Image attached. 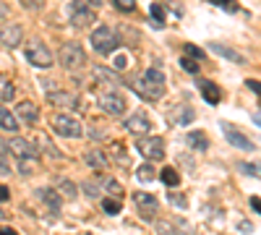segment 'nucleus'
I'll list each match as a JSON object with an SVG mask.
<instances>
[{
  "mask_svg": "<svg viewBox=\"0 0 261 235\" xmlns=\"http://www.w3.org/2000/svg\"><path fill=\"white\" fill-rule=\"evenodd\" d=\"M130 89H134L141 99H146V102H157V99H162V94L167 89V81H165V76L157 68H149L139 79L130 81Z\"/></svg>",
  "mask_w": 261,
  "mask_h": 235,
  "instance_id": "f257e3e1",
  "label": "nucleus"
},
{
  "mask_svg": "<svg viewBox=\"0 0 261 235\" xmlns=\"http://www.w3.org/2000/svg\"><path fill=\"white\" fill-rule=\"evenodd\" d=\"M24 55H27V60L32 63V66H37V68H50L53 60H55L53 53H50V47H47L42 39H37V37H32V39L27 42Z\"/></svg>",
  "mask_w": 261,
  "mask_h": 235,
  "instance_id": "f03ea898",
  "label": "nucleus"
},
{
  "mask_svg": "<svg viewBox=\"0 0 261 235\" xmlns=\"http://www.w3.org/2000/svg\"><path fill=\"white\" fill-rule=\"evenodd\" d=\"M58 60H60L63 68L79 71L84 63H86V53H84V47L79 45V42H63L60 50H58Z\"/></svg>",
  "mask_w": 261,
  "mask_h": 235,
  "instance_id": "7ed1b4c3",
  "label": "nucleus"
},
{
  "mask_svg": "<svg viewBox=\"0 0 261 235\" xmlns=\"http://www.w3.org/2000/svg\"><path fill=\"white\" fill-rule=\"evenodd\" d=\"M92 47L99 53V55H110L120 47V37L110 29V27H97L92 32Z\"/></svg>",
  "mask_w": 261,
  "mask_h": 235,
  "instance_id": "20e7f679",
  "label": "nucleus"
},
{
  "mask_svg": "<svg viewBox=\"0 0 261 235\" xmlns=\"http://www.w3.org/2000/svg\"><path fill=\"white\" fill-rule=\"evenodd\" d=\"M53 131L58 134V136H63V139H79L81 134H84V128H81V123L76 120V118H71V115H55L53 120Z\"/></svg>",
  "mask_w": 261,
  "mask_h": 235,
  "instance_id": "39448f33",
  "label": "nucleus"
},
{
  "mask_svg": "<svg viewBox=\"0 0 261 235\" xmlns=\"http://www.w3.org/2000/svg\"><path fill=\"white\" fill-rule=\"evenodd\" d=\"M68 18H71V24L76 29H84V27H92L94 21H97V13L89 8V6H84L81 0H73L71 8H68Z\"/></svg>",
  "mask_w": 261,
  "mask_h": 235,
  "instance_id": "423d86ee",
  "label": "nucleus"
},
{
  "mask_svg": "<svg viewBox=\"0 0 261 235\" xmlns=\"http://www.w3.org/2000/svg\"><path fill=\"white\" fill-rule=\"evenodd\" d=\"M139 152L151 160V162H157V160H165V141L160 136H146V139H139Z\"/></svg>",
  "mask_w": 261,
  "mask_h": 235,
  "instance_id": "0eeeda50",
  "label": "nucleus"
},
{
  "mask_svg": "<svg viewBox=\"0 0 261 235\" xmlns=\"http://www.w3.org/2000/svg\"><path fill=\"white\" fill-rule=\"evenodd\" d=\"M8 152H13L18 160H24V157L37 160L39 157V149H37V144L32 139H11L8 141Z\"/></svg>",
  "mask_w": 261,
  "mask_h": 235,
  "instance_id": "6e6552de",
  "label": "nucleus"
},
{
  "mask_svg": "<svg viewBox=\"0 0 261 235\" xmlns=\"http://www.w3.org/2000/svg\"><path fill=\"white\" fill-rule=\"evenodd\" d=\"M47 102L58 110H79L81 108V99L71 92H50L47 94Z\"/></svg>",
  "mask_w": 261,
  "mask_h": 235,
  "instance_id": "1a4fd4ad",
  "label": "nucleus"
},
{
  "mask_svg": "<svg viewBox=\"0 0 261 235\" xmlns=\"http://www.w3.org/2000/svg\"><path fill=\"white\" fill-rule=\"evenodd\" d=\"M123 125H125V131L134 134V136H146L151 131V120H149L146 113H134L130 118H125Z\"/></svg>",
  "mask_w": 261,
  "mask_h": 235,
  "instance_id": "9d476101",
  "label": "nucleus"
},
{
  "mask_svg": "<svg viewBox=\"0 0 261 235\" xmlns=\"http://www.w3.org/2000/svg\"><path fill=\"white\" fill-rule=\"evenodd\" d=\"M134 204L139 206L141 217H154V215H157V209H160L157 196L146 194V191H136V194H134Z\"/></svg>",
  "mask_w": 261,
  "mask_h": 235,
  "instance_id": "9b49d317",
  "label": "nucleus"
},
{
  "mask_svg": "<svg viewBox=\"0 0 261 235\" xmlns=\"http://www.w3.org/2000/svg\"><path fill=\"white\" fill-rule=\"evenodd\" d=\"M99 108L110 115H123L125 113V97H120L115 92H107V94L99 97Z\"/></svg>",
  "mask_w": 261,
  "mask_h": 235,
  "instance_id": "f8f14e48",
  "label": "nucleus"
},
{
  "mask_svg": "<svg viewBox=\"0 0 261 235\" xmlns=\"http://www.w3.org/2000/svg\"><path fill=\"white\" fill-rule=\"evenodd\" d=\"M21 39H24V27H21V24H8V27L0 29V45L18 47Z\"/></svg>",
  "mask_w": 261,
  "mask_h": 235,
  "instance_id": "ddd939ff",
  "label": "nucleus"
},
{
  "mask_svg": "<svg viewBox=\"0 0 261 235\" xmlns=\"http://www.w3.org/2000/svg\"><path fill=\"white\" fill-rule=\"evenodd\" d=\"M222 131H225V136H227V141H230L232 146L243 149V152H253V141H251V139H246L241 131H238V128H232V125L222 123Z\"/></svg>",
  "mask_w": 261,
  "mask_h": 235,
  "instance_id": "4468645a",
  "label": "nucleus"
},
{
  "mask_svg": "<svg viewBox=\"0 0 261 235\" xmlns=\"http://www.w3.org/2000/svg\"><path fill=\"white\" fill-rule=\"evenodd\" d=\"M16 115H18V120H24V123L34 125V123L39 120V108H37L34 102H18Z\"/></svg>",
  "mask_w": 261,
  "mask_h": 235,
  "instance_id": "2eb2a0df",
  "label": "nucleus"
},
{
  "mask_svg": "<svg viewBox=\"0 0 261 235\" xmlns=\"http://www.w3.org/2000/svg\"><path fill=\"white\" fill-rule=\"evenodd\" d=\"M209 50L212 53H217V55H220V58H225V60H232V63H241V66H243V63H246V58L243 55H238L232 47H227V45H222V42H212V45H209Z\"/></svg>",
  "mask_w": 261,
  "mask_h": 235,
  "instance_id": "dca6fc26",
  "label": "nucleus"
},
{
  "mask_svg": "<svg viewBox=\"0 0 261 235\" xmlns=\"http://www.w3.org/2000/svg\"><path fill=\"white\" fill-rule=\"evenodd\" d=\"M199 89H201V94H204V99H206L209 105H220L222 92L217 89V84H212V81H206V79H199Z\"/></svg>",
  "mask_w": 261,
  "mask_h": 235,
  "instance_id": "f3484780",
  "label": "nucleus"
},
{
  "mask_svg": "<svg viewBox=\"0 0 261 235\" xmlns=\"http://www.w3.org/2000/svg\"><path fill=\"white\" fill-rule=\"evenodd\" d=\"M37 199H39L42 204H45L50 212H58V209H60V201H63L53 188H39V191H37Z\"/></svg>",
  "mask_w": 261,
  "mask_h": 235,
  "instance_id": "a211bd4d",
  "label": "nucleus"
},
{
  "mask_svg": "<svg viewBox=\"0 0 261 235\" xmlns=\"http://www.w3.org/2000/svg\"><path fill=\"white\" fill-rule=\"evenodd\" d=\"M84 162L89 165L92 170H105L107 165H110V157H107L105 152H97V149H92V152L84 154Z\"/></svg>",
  "mask_w": 261,
  "mask_h": 235,
  "instance_id": "6ab92c4d",
  "label": "nucleus"
},
{
  "mask_svg": "<svg viewBox=\"0 0 261 235\" xmlns=\"http://www.w3.org/2000/svg\"><path fill=\"white\" fill-rule=\"evenodd\" d=\"M105 154H107V157H113L120 167H128V152H125V146H123L120 141H113V144H110V149H107Z\"/></svg>",
  "mask_w": 261,
  "mask_h": 235,
  "instance_id": "aec40b11",
  "label": "nucleus"
},
{
  "mask_svg": "<svg viewBox=\"0 0 261 235\" xmlns=\"http://www.w3.org/2000/svg\"><path fill=\"white\" fill-rule=\"evenodd\" d=\"M188 146H193V149H199V152H204V149H209V139H206V134L204 131H191L188 136Z\"/></svg>",
  "mask_w": 261,
  "mask_h": 235,
  "instance_id": "412c9836",
  "label": "nucleus"
},
{
  "mask_svg": "<svg viewBox=\"0 0 261 235\" xmlns=\"http://www.w3.org/2000/svg\"><path fill=\"white\" fill-rule=\"evenodd\" d=\"M92 73L97 76V81H105V84H120V79H118V76H115V71H110V68L94 66V68H92Z\"/></svg>",
  "mask_w": 261,
  "mask_h": 235,
  "instance_id": "4be33fe9",
  "label": "nucleus"
},
{
  "mask_svg": "<svg viewBox=\"0 0 261 235\" xmlns=\"http://www.w3.org/2000/svg\"><path fill=\"white\" fill-rule=\"evenodd\" d=\"M172 118H175L178 125H188V123L193 120V110L188 108V105H180V108L172 110Z\"/></svg>",
  "mask_w": 261,
  "mask_h": 235,
  "instance_id": "5701e85b",
  "label": "nucleus"
},
{
  "mask_svg": "<svg viewBox=\"0 0 261 235\" xmlns=\"http://www.w3.org/2000/svg\"><path fill=\"white\" fill-rule=\"evenodd\" d=\"M13 97H16L13 84L8 81V76L0 73V99H3V102H13Z\"/></svg>",
  "mask_w": 261,
  "mask_h": 235,
  "instance_id": "b1692460",
  "label": "nucleus"
},
{
  "mask_svg": "<svg viewBox=\"0 0 261 235\" xmlns=\"http://www.w3.org/2000/svg\"><path fill=\"white\" fill-rule=\"evenodd\" d=\"M0 128L3 131H16L18 128V118H13V113H8L6 108H0Z\"/></svg>",
  "mask_w": 261,
  "mask_h": 235,
  "instance_id": "393cba45",
  "label": "nucleus"
},
{
  "mask_svg": "<svg viewBox=\"0 0 261 235\" xmlns=\"http://www.w3.org/2000/svg\"><path fill=\"white\" fill-rule=\"evenodd\" d=\"M160 178H162V183H165L167 188H175V186L180 183V175H178L175 167H165L162 173H160Z\"/></svg>",
  "mask_w": 261,
  "mask_h": 235,
  "instance_id": "a878e982",
  "label": "nucleus"
},
{
  "mask_svg": "<svg viewBox=\"0 0 261 235\" xmlns=\"http://www.w3.org/2000/svg\"><path fill=\"white\" fill-rule=\"evenodd\" d=\"M99 183V188H105L107 194H115V196H120L123 194V186L115 180V178H102V180H97Z\"/></svg>",
  "mask_w": 261,
  "mask_h": 235,
  "instance_id": "bb28decb",
  "label": "nucleus"
},
{
  "mask_svg": "<svg viewBox=\"0 0 261 235\" xmlns=\"http://www.w3.org/2000/svg\"><path fill=\"white\" fill-rule=\"evenodd\" d=\"M58 191H60V194H63L65 199H76V194H79L76 186H73L68 178H60V180H58Z\"/></svg>",
  "mask_w": 261,
  "mask_h": 235,
  "instance_id": "cd10ccee",
  "label": "nucleus"
},
{
  "mask_svg": "<svg viewBox=\"0 0 261 235\" xmlns=\"http://www.w3.org/2000/svg\"><path fill=\"white\" fill-rule=\"evenodd\" d=\"M238 170L246 173V175H251V178H258L261 180V165H256V162H241V165H238Z\"/></svg>",
  "mask_w": 261,
  "mask_h": 235,
  "instance_id": "c85d7f7f",
  "label": "nucleus"
},
{
  "mask_svg": "<svg viewBox=\"0 0 261 235\" xmlns=\"http://www.w3.org/2000/svg\"><path fill=\"white\" fill-rule=\"evenodd\" d=\"M209 3H214L217 8H222L227 13H241V6H238L235 0H209Z\"/></svg>",
  "mask_w": 261,
  "mask_h": 235,
  "instance_id": "c756f323",
  "label": "nucleus"
},
{
  "mask_svg": "<svg viewBox=\"0 0 261 235\" xmlns=\"http://www.w3.org/2000/svg\"><path fill=\"white\" fill-rule=\"evenodd\" d=\"M154 175H157V173H154V167H151V165H141V167L136 170V178H139V180H154Z\"/></svg>",
  "mask_w": 261,
  "mask_h": 235,
  "instance_id": "7c9ffc66",
  "label": "nucleus"
},
{
  "mask_svg": "<svg viewBox=\"0 0 261 235\" xmlns=\"http://www.w3.org/2000/svg\"><path fill=\"white\" fill-rule=\"evenodd\" d=\"M102 209L107 212V215H120L123 204H120V201H115V199H105V201H102Z\"/></svg>",
  "mask_w": 261,
  "mask_h": 235,
  "instance_id": "2f4dec72",
  "label": "nucleus"
},
{
  "mask_svg": "<svg viewBox=\"0 0 261 235\" xmlns=\"http://www.w3.org/2000/svg\"><path fill=\"white\" fill-rule=\"evenodd\" d=\"M180 68L188 71V73H199V60H193V58H180Z\"/></svg>",
  "mask_w": 261,
  "mask_h": 235,
  "instance_id": "473e14b6",
  "label": "nucleus"
},
{
  "mask_svg": "<svg viewBox=\"0 0 261 235\" xmlns=\"http://www.w3.org/2000/svg\"><path fill=\"white\" fill-rule=\"evenodd\" d=\"M149 13H151V21H154V24H162V21H165V13H162V6L160 3H151Z\"/></svg>",
  "mask_w": 261,
  "mask_h": 235,
  "instance_id": "72a5a7b5",
  "label": "nucleus"
},
{
  "mask_svg": "<svg viewBox=\"0 0 261 235\" xmlns=\"http://www.w3.org/2000/svg\"><path fill=\"white\" fill-rule=\"evenodd\" d=\"M186 55L193 58V60H204V58H206L204 50H201V47H196V45H186Z\"/></svg>",
  "mask_w": 261,
  "mask_h": 235,
  "instance_id": "f704fd0d",
  "label": "nucleus"
},
{
  "mask_svg": "<svg viewBox=\"0 0 261 235\" xmlns=\"http://www.w3.org/2000/svg\"><path fill=\"white\" fill-rule=\"evenodd\" d=\"M157 235H178L175 227H172V222H157Z\"/></svg>",
  "mask_w": 261,
  "mask_h": 235,
  "instance_id": "c9c22d12",
  "label": "nucleus"
},
{
  "mask_svg": "<svg viewBox=\"0 0 261 235\" xmlns=\"http://www.w3.org/2000/svg\"><path fill=\"white\" fill-rule=\"evenodd\" d=\"M172 227H175V230H180L178 235H193V232H191V227L186 225V220H172Z\"/></svg>",
  "mask_w": 261,
  "mask_h": 235,
  "instance_id": "e433bc0d",
  "label": "nucleus"
},
{
  "mask_svg": "<svg viewBox=\"0 0 261 235\" xmlns=\"http://www.w3.org/2000/svg\"><path fill=\"white\" fill-rule=\"evenodd\" d=\"M84 194H89V196H99V183H84Z\"/></svg>",
  "mask_w": 261,
  "mask_h": 235,
  "instance_id": "4c0bfd02",
  "label": "nucleus"
},
{
  "mask_svg": "<svg viewBox=\"0 0 261 235\" xmlns=\"http://www.w3.org/2000/svg\"><path fill=\"white\" fill-rule=\"evenodd\" d=\"M170 201L175 204V206H180V209H186V206H188V199H186V196H180V194H170Z\"/></svg>",
  "mask_w": 261,
  "mask_h": 235,
  "instance_id": "58836bf2",
  "label": "nucleus"
},
{
  "mask_svg": "<svg viewBox=\"0 0 261 235\" xmlns=\"http://www.w3.org/2000/svg\"><path fill=\"white\" fill-rule=\"evenodd\" d=\"M115 8H120V11H134V0H115Z\"/></svg>",
  "mask_w": 261,
  "mask_h": 235,
  "instance_id": "ea45409f",
  "label": "nucleus"
},
{
  "mask_svg": "<svg viewBox=\"0 0 261 235\" xmlns=\"http://www.w3.org/2000/svg\"><path fill=\"white\" fill-rule=\"evenodd\" d=\"M24 6H29V8H34V11H42L45 0H24Z\"/></svg>",
  "mask_w": 261,
  "mask_h": 235,
  "instance_id": "a19ab883",
  "label": "nucleus"
},
{
  "mask_svg": "<svg viewBox=\"0 0 261 235\" xmlns=\"http://www.w3.org/2000/svg\"><path fill=\"white\" fill-rule=\"evenodd\" d=\"M6 157H8V144L0 139V162H6Z\"/></svg>",
  "mask_w": 261,
  "mask_h": 235,
  "instance_id": "79ce46f5",
  "label": "nucleus"
},
{
  "mask_svg": "<svg viewBox=\"0 0 261 235\" xmlns=\"http://www.w3.org/2000/svg\"><path fill=\"white\" fill-rule=\"evenodd\" d=\"M246 87H248V89H253L256 94H261V81H251V79H248V81H246Z\"/></svg>",
  "mask_w": 261,
  "mask_h": 235,
  "instance_id": "37998d69",
  "label": "nucleus"
},
{
  "mask_svg": "<svg viewBox=\"0 0 261 235\" xmlns=\"http://www.w3.org/2000/svg\"><path fill=\"white\" fill-rule=\"evenodd\" d=\"M8 199H11V191L6 186H0V201H8Z\"/></svg>",
  "mask_w": 261,
  "mask_h": 235,
  "instance_id": "c03bdc74",
  "label": "nucleus"
},
{
  "mask_svg": "<svg viewBox=\"0 0 261 235\" xmlns=\"http://www.w3.org/2000/svg\"><path fill=\"white\" fill-rule=\"evenodd\" d=\"M251 206H253V209L258 212V215H261V199H258V196H251Z\"/></svg>",
  "mask_w": 261,
  "mask_h": 235,
  "instance_id": "a18cd8bd",
  "label": "nucleus"
},
{
  "mask_svg": "<svg viewBox=\"0 0 261 235\" xmlns=\"http://www.w3.org/2000/svg\"><path fill=\"white\" fill-rule=\"evenodd\" d=\"M125 66H128V58H123V55H120V58L115 60V68H125Z\"/></svg>",
  "mask_w": 261,
  "mask_h": 235,
  "instance_id": "49530a36",
  "label": "nucleus"
},
{
  "mask_svg": "<svg viewBox=\"0 0 261 235\" xmlns=\"http://www.w3.org/2000/svg\"><path fill=\"white\" fill-rule=\"evenodd\" d=\"M0 235H18V232L11 230V227H0Z\"/></svg>",
  "mask_w": 261,
  "mask_h": 235,
  "instance_id": "de8ad7c7",
  "label": "nucleus"
},
{
  "mask_svg": "<svg viewBox=\"0 0 261 235\" xmlns=\"http://www.w3.org/2000/svg\"><path fill=\"white\" fill-rule=\"evenodd\" d=\"M6 16H8V6L0 3V18H6Z\"/></svg>",
  "mask_w": 261,
  "mask_h": 235,
  "instance_id": "09e8293b",
  "label": "nucleus"
}]
</instances>
